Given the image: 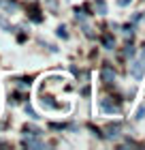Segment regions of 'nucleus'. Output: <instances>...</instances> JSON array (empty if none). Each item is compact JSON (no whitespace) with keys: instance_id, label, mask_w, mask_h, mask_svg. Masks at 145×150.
<instances>
[{"instance_id":"1","label":"nucleus","mask_w":145,"mask_h":150,"mask_svg":"<svg viewBox=\"0 0 145 150\" xmlns=\"http://www.w3.org/2000/svg\"><path fill=\"white\" fill-rule=\"evenodd\" d=\"M73 94H75V84L64 73L43 75L34 88L39 110L47 116H56V118L68 116L73 112Z\"/></svg>"},{"instance_id":"2","label":"nucleus","mask_w":145,"mask_h":150,"mask_svg":"<svg viewBox=\"0 0 145 150\" xmlns=\"http://www.w3.org/2000/svg\"><path fill=\"white\" fill-rule=\"evenodd\" d=\"M143 69H145V50L139 54V58L132 62V67H130V73H132L134 79H141L143 77Z\"/></svg>"},{"instance_id":"3","label":"nucleus","mask_w":145,"mask_h":150,"mask_svg":"<svg viewBox=\"0 0 145 150\" xmlns=\"http://www.w3.org/2000/svg\"><path fill=\"white\" fill-rule=\"evenodd\" d=\"M145 116V107H139V112H137V120H141Z\"/></svg>"}]
</instances>
